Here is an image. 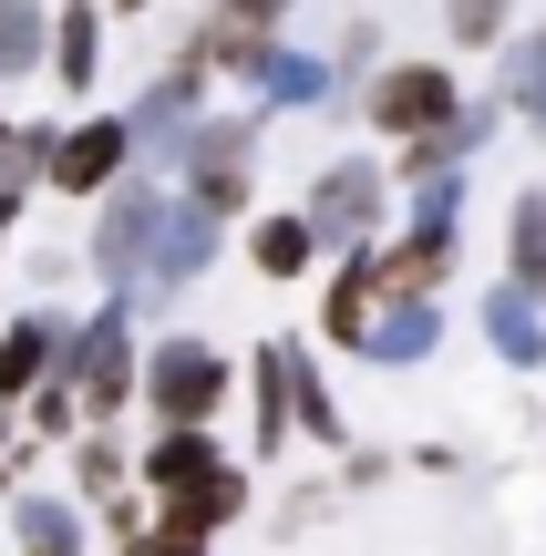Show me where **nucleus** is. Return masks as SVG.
Returning <instances> with one entry per match:
<instances>
[{
    "label": "nucleus",
    "mask_w": 546,
    "mask_h": 556,
    "mask_svg": "<svg viewBox=\"0 0 546 556\" xmlns=\"http://www.w3.org/2000/svg\"><path fill=\"white\" fill-rule=\"evenodd\" d=\"M247 505H258V464H247L238 443H227V454H206V464H186L176 484H155V516L196 526V536H238Z\"/></svg>",
    "instance_id": "9d476101"
},
{
    "label": "nucleus",
    "mask_w": 546,
    "mask_h": 556,
    "mask_svg": "<svg viewBox=\"0 0 546 556\" xmlns=\"http://www.w3.org/2000/svg\"><path fill=\"white\" fill-rule=\"evenodd\" d=\"M41 52H52V0H0V103L41 83Z\"/></svg>",
    "instance_id": "5701e85b"
},
{
    "label": "nucleus",
    "mask_w": 546,
    "mask_h": 556,
    "mask_svg": "<svg viewBox=\"0 0 546 556\" xmlns=\"http://www.w3.org/2000/svg\"><path fill=\"white\" fill-rule=\"evenodd\" d=\"M371 299H382V258H371V238L361 248H330L320 278H309V340H320V351H361Z\"/></svg>",
    "instance_id": "f8f14e48"
},
{
    "label": "nucleus",
    "mask_w": 546,
    "mask_h": 556,
    "mask_svg": "<svg viewBox=\"0 0 546 556\" xmlns=\"http://www.w3.org/2000/svg\"><path fill=\"white\" fill-rule=\"evenodd\" d=\"M165 197L176 186L155 176V165H124L114 186H103L93 206H82V238H73V258H82V278L93 289H135V268H144V238H155V217H165Z\"/></svg>",
    "instance_id": "20e7f679"
},
{
    "label": "nucleus",
    "mask_w": 546,
    "mask_h": 556,
    "mask_svg": "<svg viewBox=\"0 0 546 556\" xmlns=\"http://www.w3.org/2000/svg\"><path fill=\"white\" fill-rule=\"evenodd\" d=\"M227 238L238 227H217L206 206H186V197H165V217H155V238H144V268H135V299L144 309H176L186 289H196L206 268L227 258Z\"/></svg>",
    "instance_id": "1a4fd4ad"
},
{
    "label": "nucleus",
    "mask_w": 546,
    "mask_h": 556,
    "mask_svg": "<svg viewBox=\"0 0 546 556\" xmlns=\"http://www.w3.org/2000/svg\"><path fill=\"white\" fill-rule=\"evenodd\" d=\"M444 351V299H371V330L351 361H371V371H423V361Z\"/></svg>",
    "instance_id": "f3484780"
},
{
    "label": "nucleus",
    "mask_w": 546,
    "mask_h": 556,
    "mask_svg": "<svg viewBox=\"0 0 546 556\" xmlns=\"http://www.w3.org/2000/svg\"><path fill=\"white\" fill-rule=\"evenodd\" d=\"M82 516H93V546H124L144 516H155V495H144V484H114V495H93Z\"/></svg>",
    "instance_id": "c85d7f7f"
},
{
    "label": "nucleus",
    "mask_w": 546,
    "mask_h": 556,
    "mask_svg": "<svg viewBox=\"0 0 546 556\" xmlns=\"http://www.w3.org/2000/svg\"><path fill=\"white\" fill-rule=\"evenodd\" d=\"M0 124H11V103H0Z\"/></svg>",
    "instance_id": "4c0bfd02"
},
{
    "label": "nucleus",
    "mask_w": 546,
    "mask_h": 556,
    "mask_svg": "<svg viewBox=\"0 0 546 556\" xmlns=\"http://www.w3.org/2000/svg\"><path fill=\"white\" fill-rule=\"evenodd\" d=\"M21 217H31V197H0V258H11V238H21Z\"/></svg>",
    "instance_id": "f704fd0d"
},
{
    "label": "nucleus",
    "mask_w": 546,
    "mask_h": 556,
    "mask_svg": "<svg viewBox=\"0 0 546 556\" xmlns=\"http://www.w3.org/2000/svg\"><path fill=\"white\" fill-rule=\"evenodd\" d=\"M103 62H114V21H103V0H52V52H41V83L62 93V114L93 103Z\"/></svg>",
    "instance_id": "dca6fc26"
},
{
    "label": "nucleus",
    "mask_w": 546,
    "mask_h": 556,
    "mask_svg": "<svg viewBox=\"0 0 546 556\" xmlns=\"http://www.w3.org/2000/svg\"><path fill=\"white\" fill-rule=\"evenodd\" d=\"M0 289H11V258H0Z\"/></svg>",
    "instance_id": "e433bc0d"
},
{
    "label": "nucleus",
    "mask_w": 546,
    "mask_h": 556,
    "mask_svg": "<svg viewBox=\"0 0 546 556\" xmlns=\"http://www.w3.org/2000/svg\"><path fill=\"white\" fill-rule=\"evenodd\" d=\"M62 278H82L73 248H31V289H62Z\"/></svg>",
    "instance_id": "2f4dec72"
},
{
    "label": "nucleus",
    "mask_w": 546,
    "mask_h": 556,
    "mask_svg": "<svg viewBox=\"0 0 546 556\" xmlns=\"http://www.w3.org/2000/svg\"><path fill=\"white\" fill-rule=\"evenodd\" d=\"M103 556H217V536H196V526H176V516H144L124 546H103Z\"/></svg>",
    "instance_id": "cd10ccee"
},
{
    "label": "nucleus",
    "mask_w": 546,
    "mask_h": 556,
    "mask_svg": "<svg viewBox=\"0 0 546 556\" xmlns=\"http://www.w3.org/2000/svg\"><path fill=\"white\" fill-rule=\"evenodd\" d=\"M21 433H31L41 454H62V443L82 433V392H73V381H62V371H41L31 392H21Z\"/></svg>",
    "instance_id": "a878e982"
},
{
    "label": "nucleus",
    "mask_w": 546,
    "mask_h": 556,
    "mask_svg": "<svg viewBox=\"0 0 546 556\" xmlns=\"http://www.w3.org/2000/svg\"><path fill=\"white\" fill-rule=\"evenodd\" d=\"M31 464H41V443H31V433H21V443H11V454H0V495H11V484H21V475H31Z\"/></svg>",
    "instance_id": "473e14b6"
},
{
    "label": "nucleus",
    "mask_w": 546,
    "mask_h": 556,
    "mask_svg": "<svg viewBox=\"0 0 546 556\" xmlns=\"http://www.w3.org/2000/svg\"><path fill=\"white\" fill-rule=\"evenodd\" d=\"M62 484H73L82 505H93V495H114V484H135V443H124L114 422H82V433L62 443Z\"/></svg>",
    "instance_id": "4be33fe9"
},
{
    "label": "nucleus",
    "mask_w": 546,
    "mask_h": 556,
    "mask_svg": "<svg viewBox=\"0 0 546 556\" xmlns=\"http://www.w3.org/2000/svg\"><path fill=\"white\" fill-rule=\"evenodd\" d=\"M495 278H516V289L546 299V186L506 197V268H495Z\"/></svg>",
    "instance_id": "393cba45"
},
{
    "label": "nucleus",
    "mask_w": 546,
    "mask_h": 556,
    "mask_svg": "<svg viewBox=\"0 0 546 556\" xmlns=\"http://www.w3.org/2000/svg\"><path fill=\"white\" fill-rule=\"evenodd\" d=\"M516 31V0H444V41L454 52H495Z\"/></svg>",
    "instance_id": "bb28decb"
},
{
    "label": "nucleus",
    "mask_w": 546,
    "mask_h": 556,
    "mask_svg": "<svg viewBox=\"0 0 546 556\" xmlns=\"http://www.w3.org/2000/svg\"><path fill=\"white\" fill-rule=\"evenodd\" d=\"M392 475H403V464L371 454V443H341V454H330V484H341V495H382Z\"/></svg>",
    "instance_id": "c756f323"
},
{
    "label": "nucleus",
    "mask_w": 546,
    "mask_h": 556,
    "mask_svg": "<svg viewBox=\"0 0 546 556\" xmlns=\"http://www.w3.org/2000/svg\"><path fill=\"white\" fill-rule=\"evenodd\" d=\"M289 422H300V443H320V454L351 443V413H341V392H330V371H320V340H300V330H289Z\"/></svg>",
    "instance_id": "aec40b11"
},
{
    "label": "nucleus",
    "mask_w": 546,
    "mask_h": 556,
    "mask_svg": "<svg viewBox=\"0 0 546 556\" xmlns=\"http://www.w3.org/2000/svg\"><path fill=\"white\" fill-rule=\"evenodd\" d=\"M135 361H144V299L135 289H93V309H73L52 371L82 392V422H124L135 413Z\"/></svg>",
    "instance_id": "f03ea898"
},
{
    "label": "nucleus",
    "mask_w": 546,
    "mask_h": 556,
    "mask_svg": "<svg viewBox=\"0 0 546 556\" xmlns=\"http://www.w3.org/2000/svg\"><path fill=\"white\" fill-rule=\"evenodd\" d=\"M238 413H247V443H238V454L258 464V475H268V464H289V443H300V422H289V330L258 340V351L238 361Z\"/></svg>",
    "instance_id": "ddd939ff"
},
{
    "label": "nucleus",
    "mask_w": 546,
    "mask_h": 556,
    "mask_svg": "<svg viewBox=\"0 0 546 556\" xmlns=\"http://www.w3.org/2000/svg\"><path fill=\"white\" fill-rule=\"evenodd\" d=\"M247 103H258L268 124H289V114H320V103H341V73H330V52L320 41H258V62H247V83H238Z\"/></svg>",
    "instance_id": "9b49d317"
},
{
    "label": "nucleus",
    "mask_w": 546,
    "mask_h": 556,
    "mask_svg": "<svg viewBox=\"0 0 546 556\" xmlns=\"http://www.w3.org/2000/svg\"><path fill=\"white\" fill-rule=\"evenodd\" d=\"M495 114L546 135V31H506L495 41Z\"/></svg>",
    "instance_id": "412c9836"
},
{
    "label": "nucleus",
    "mask_w": 546,
    "mask_h": 556,
    "mask_svg": "<svg viewBox=\"0 0 546 556\" xmlns=\"http://www.w3.org/2000/svg\"><path fill=\"white\" fill-rule=\"evenodd\" d=\"M62 330H73L62 299H21V309H0V402H11V413H21V392L62 361Z\"/></svg>",
    "instance_id": "a211bd4d"
},
{
    "label": "nucleus",
    "mask_w": 546,
    "mask_h": 556,
    "mask_svg": "<svg viewBox=\"0 0 546 556\" xmlns=\"http://www.w3.org/2000/svg\"><path fill=\"white\" fill-rule=\"evenodd\" d=\"M52 135H62V114H11V124H0V197H41Z\"/></svg>",
    "instance_id": "b1692460"
},
{
    "label": "nucleus",
    "mask_w": 546,
    "mask_h": 556,
    "mask_svg": "<svg viewBox=\"0 0 546 556\" xmlns=\"http://www.w3.org/2000/svg\"><path fill=\"white\" fill-rule=\"evenodd\" d=\"M258 165H268V114L258 103H206V114L176 124V144L155 155V176L176 186L186 206H206L217 227H238L258 206Z\"/></svg>",
    "instance_id": "f257e3e1"
},
{
    "label": "nucleus",
    "mask_w": 546,
    "mask_h": 556,
    "mask_svg": "<svg viewBox=\"0 0 546 556\" xmlns=\"http://www.w3.org/2000/svg\"><path fill=\"white\" fill-rule=\"evenodd\" d=\"M465 103V73L433 52H382L361 83H351V114H361L371 144H403V135H433V124Z\"/></svg>",
    "instance_id": "39448f33"
},
{
    "label": "nucleus",
    "mask_w": 546,
    "mask_h": 556,
    "mask_svg": "<svg viewBox=\"0 0 546 556\" xmlns=\"http://www.w3.org/2000/svg\"><path fill=\"white\" fill-rule=\"evenodd\" d=\"M206 11L247 21V31H289V21H300V0H206Z\"/></svg>",
    "instance_id": "7c9ffc66"
},
{
    "label": "nucleus",
    "mask_w": 546,
    "mask_h": 556,
    "mask_svg": "<svg viewBox=\"0 0 546 556\" xmlns=\"http://www.w3.org/2000/svg\"><path fill=\"white\" fill-rule=\"evenodd\" d=\"M206 103H217V62H206L196 21H186V31L165 41V62L135 83V103H124V124H135V155L155 165L165 144H176V124H186V114H206Z\"/></svg>",
    "instance_id": "0eeeda50"
},
{
    "label": "nucleus",
    "mask_w": 546,
    "mask_h": 556,
    "mask_svg": "<svg viewBox=\"0 0 546 556\" xmlns=\"http://www.w3.org/2000/svg\"><path fill=\"white\" fill-rule=\"evenodd\" d=\"M135 413L144 422H227L238 413V361L206 330H155L135 361Z\"/></svg>",
    "instance_id": "7ed1b4c3"
},
{
    "label": "nucleus",
    "mask_w": 546,
    "mask_h": 556,
    "mask_svg": "<svg viewBox=\"0 0 546 556\" xmlns=\"http://www.w3.org/2000/svg\"><path fill=\"white\" fill-rule=\"evenodd\" d=\"M0 536H11V556H93V516H82L73 484H31L21 475L11 495H0Z\"/></svg>",
    "instance_id": "4468645a"
},
{
    "label": "nucleus",
    "mask_w": 546,
    "mask_h": 556,
    "mask_svg": "<svg viewBox=\"0 0 546 556\" xmlns=\"http://www.w3.org/2000/svg\"><path fill=\"white\" fill-rule=\"evenodd\" d=\"M165 0H103V21H114V31H135V21H155Z\"/></svg>",
    "instance_id": "72a5a7b5"
},
{
    "label": "nucleus",
    "mask_w": 546,
    "mask_h": 556,
    "mask_svg": "<svg viewBox=\"0 0 546 556\" xmlns=\"http://www.w3.org/2000/svg\"><path fill=\"white\" fill-rule=\"evenodd\" d=\"M227 248L247 258V278H258V289H309V278H320V258H330V248L309 238L300 206H247Z\"/></svg>",
    "instance_id": "2eb2a0df"
},
{
    "label": "nucleus",
    "mask_w": 546,
    "mask_h": 556,
    "mask_svg": "<svg viewBox=\"0 0 546 556\" xmlns=\"http://www.w3.org/2000/svg\"><path fill=\"white\" fill-rule=\"evenodd\" d=\"M474 319H485V340H495V361H506V371H546V299H536V289L495 278V289L474 299Z\"/></svg>",
    "instance_id": "6ab92c4d"
},
{
    "label": "nucleus",
    "mask_w": 546,
    "mask_h": 556,
    "mask_svg": "<svg viewBox=\"0 0 546 556\" xmlns=\"http://www.w3.org/2000/svg\"><path fill=\"white\" fill-rule=\"evenodd\" d=\"M11 443H21V413H11V402H0V454H11Z\"/></svg>",
    "instance_id": "c9c22d12"
},
{
    "label": "nucleus",
    "mask_w": 546,
    "mask_h": 556,
    "mask_svg": "<svg viewBox=\"0 0 546 556\" xmlns=\"http://www.w3.org/2000/svg\"><path fill=\"white\" fill-rule=\"evenodd\" d=\"M300 217H309V238H320V248L382 238V227H392V165H382V144H341V155L309 176Z\"/></svg>",
    "instance_id": "423d86ee"
},
{
    "label": "nucleus",
    "mask_w": 546,
    "mask_h": 556,
    "mask_svg": "<svg viewBox=\"0 0 546 556\" xmlns=\"http://www.w3.org/2000/svg\"><path fill=\"white\" fill-rule=\"evenodd\" d=\"M124 165H135V124L73 103V114H62V135H52V165H41V197H52V206H93Z\"/></svg>",
    "instance_id": "6e6552de"
}]
</instances>
